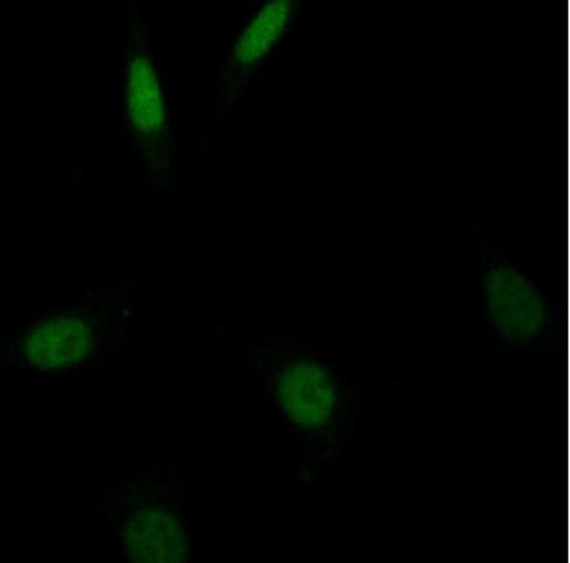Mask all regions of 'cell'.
I'll return each mask as SVG.
<instances>
[{
  "mask_svg": "<svg viewBox=\"0 0 570 563\" xmlns=\"http://www.w3.org/2000/svg\"><path fill=\"white\" fill-rule=\"evenodd\" d=\"M243 349L262 397L301 447L298 485L318 488L355 441L364 386L340 356L301 337H244Z\"/></svg>",
  "mask_w": 570,
  "mask_h": 563,
  "instance_id": "cell-1",
  "label": "cell"
},
{
  "mask_svg": "<svg viewBox=\"0 0 570 563\" xmlns=\"http://www.w3.org/2000/svg\"><path fill=\"white\" fill-rule=\"evenodd\" d=\"M137 282L88 286L83 294L48 304L8 328L2 371L41 379L81 377L115 360L136 343Z\"/></svg>",
  "mask_w": 570,
  "mask_h": 563,
  "instance_id": "cell-2",
  "label": "cell"
},
{
  "mask_svg": "<svg viewBox=\"0 0 570 563\" xmlns=\"http://www.w3.org/2000/svg\"><path fill=\"white\" fill-rule=\"evenodd\" d=\"M115 102L142 190L170 206L181 187V127L169 67L158 55L154 26L137 0H129L125 11Z\"/></svg>",
  "mask_w": 570,
  "mask_h": 563,
  "instance_id": "cell-3",
  "label": "cell"
},
{
  "mask_svg": "<svg viewBox=\"0 0 570 563\" xmlns=\"http://www.w3.org/2000/svg\"><path fill=\"white\" fill-rule=\"evenodd\" d=\"M475 300L488 346L500 356L570 355V309L563 298L505 248L483 218L469 227Z\"/></svg>",
  "mask_w": 570,
  "mask_h": 563,
  "instance_id": "cell-4",
  "label": "cell"
},
{
  "mask_svg": "<svg viewBox=\"0 0 570 563\" xmlns=\"http://www.w3.org/2000/svg\"><path fill=\"white\" fill-rule=\"evenodd\" d=\"M185 492L181 468L155 462L142 473L109 481L87 504L132 562L190 563L199 559V544Z\"/></svg>",
  "mask_w": 570,
  "mask_h": 563,
  "instance_id": "cell-5",
  "label": "cell"
},
{
  "mask_svg": "<svg viewBox=\"0 0 570 563\" xmlns=\"http://www.w3.org/2000/svg\"><path fill=\"white\" fill-rule=\"evenodd\" d=\"M307 13L306 0H255L244 6L219 51L212 90V120L197 141L200 155L206 154L219 125L264 81L289 39L306 23Z\"/></svg>",
  "mask_w": 570,
  "mask_h": 563,
  "instance_id": "cell-6",
  "label": "cell"
}]
</instances>
